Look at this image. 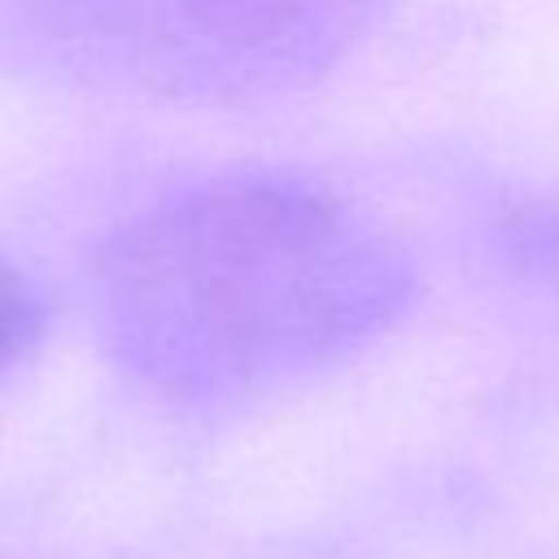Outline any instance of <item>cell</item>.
<instances>
[{"instance_id": "obj_1", "label": "cell", "mask_w": 559, "mask_h": 559, "mask_svg": "<svg viewBox=\"0 0 559 559\" xmlns=\"http://www.w3.org/2000/svg\"><path fill=\"white\" fill-rule=\"evenodd\" d=\"M114 345L179 389H236L328 362L397 319V240L284 170L214 175L122 223L96 266Z\"/></svg>"}, {"instance_id": "obj_2", "label": "cell", "mask_w": 559, "mask_h": 559, "mask_svg": "<svg viewBox=\"0 0 559 559\" xmlns=\"http://www.w3.org/2000/svg\"><path fill=\"white\" fill-rule=\"evenodd\" d=\"M384 0H0V48L66 79L262 96L332 66Z\"/></svg>"}, {"instance_id": "obj_3", "label": "cell", "mask_w": 559, "mask_h": 559, "mask_svg": "<svg viewBox=\"0 0 559 559\" xmlns=\"http://www.w3.org/2000/svg\"><path fill=\"white\" fill-rule=\"evenodd\" d=\"M44 328H48L44 288L0 249V371L22 362L44 341Z\"/></svg>"}]
</instances>
